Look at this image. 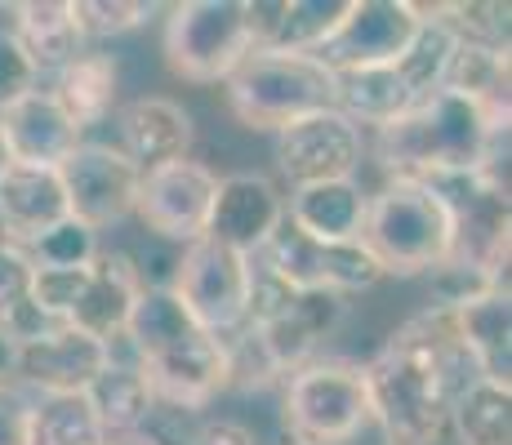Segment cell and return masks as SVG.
I'll return each instance as SVG.
<instances>
[{"label": "cell", "instance_id": "cell-24", "mask_svg": "<svg viewBox=\"0 0 512 445\" xmlns=\"http://www.w3.org/2000/svg\"><path fill=\"white\" fill-rule=\"evenodd\" d=\"M49 94L58 98L67 116L81 125V134L98 125L116 107V58L103 49H85L67 67H58V81Z\"/></svg>", "mask_w": 512, "mask_h": 445}, {"label": "cell", "instance_id": "cell-14", "mask_svg": "<svg viewBox=\"0 0 512 445\" xmlns=\"http://www.w3.org/2000/svg\"><path fill=\"white\" fill-rule=\"evenodd\" d=\"M285 223V196L272 178L263 174H228L219 178V192H214V210H210V227L205 236H214L228 250L254 254L277 236V227Z\"/></svg>", "mask_w": 512, "mask_h": 445}, {"label": "cell", "instance_id": "cell-16", "mask_svg": "<svg viewBox=\"0 0 512 445\" xmlns=\"http://www.w3.org/2000/svg\"><path fill=\"white\" fill-rule=\"evenodd\" d=\"M81 143H85L81 125L58 107V98L49 89H36V94H27L9 112H0V147H5V156L14 165L58 170Z\"/></svg>", "mask_w": 512, "mask_h": 445}, {"label": "cell", "instance_id": "cell-31", "mask_svg": "<svg viewBox=\"0 0 512 445\" xmlns=\"http://www.w3.org/2000/svg\"><path fill=\"white\" fill-rule=\"evenodd\" d=\"M36 85H41V72L27 58V49L14 41V32H0V112L36 94Z\"/></svg>", "mask_w": 512, "mask_h": 445}, {"label": "cell", "instance_id": "cell-4", "mask_svg": "<svg viewBox=\"0 0 512 445\" xmlns=\"http://www.w3.org/2000/svg\"><path fill=\"white\" fill-rule=\"evenodd\" d=\"M361 245L374 254L383 276H423L450 263L455 214L441 192L419 178H388L366 201Z\"/></svg>", "mask_w": 512, "mask_h": 445}, {"label": "cell", "instance_id": "cell-36", "mask_svg": "<svg viewBox=\"0 0 512 445\" xmlns=\"http://www.w3.org/2000/svg\"><path fill=\"white\" fill-rule=\"evenodd\" d=\"M107 445H165V441L139 428V432H121V437H107Z\"/></svg>", "mask_w": 512, "mask_h": 445}, {"label": "cell", "instance_id": "cell-29", "mask_svg": "<svg viewBox=\"0 0 512 445\" xmlns=\"http://www.w3.org/2000/svg\"><path fill=\"white\" fill-rule=\"evenodd\" d=\"M27 259L32 267H90L98 259V232L76 219H63L36 241H27Z\"/></svg>", "mask_w": 512, "mask_h": 445}, {"label": "cell", "instance_id": "cell-2", "mask_svg": "<svg viewBox=\"0 0 512 445\" xmlns=\"http://www.w3.org/2000/svg\"><path fill=\"white\" fill-rule=\"evenodd\" d=\"M121 339H130L152 401L201 410L232 383V343L205 334L170 285H143Z\"/></svg>", "mask_w": 512, "mask_h": 445}, {"label": "cell", "instance_id": "cell-6", "mask_svg": "<svg viewBox=\"0 0 512 445\" xmlns=\"http://www.w3.org/2000/svg\"><path fill=\"white\" fill-rule=\"evenodd\" d=\"M285 437L299 445H348L370 423L366 374L352 361H308L285 379Z\"/></svg>", "mask_w": 512, "mask_h": 445}, {"label": "cell", "instance_id": "cell-3", "mask_svg": "<svg viewBox=\"0 0 512 445\" xmlns=\"http://www.w3.org/2000/svg\"><path fill=\"white\" fill-rule=\"evenodd\" d=\"M499 147L508 152V125L486 107L441 85L415 112L379 130V161L388 178H446L499 165Z\"/></svg>", "mask_w": 512, "mask_h": 445}, {"label": "cell", "instance_id": "cell-15", "mask_svg": "<svg viewBox=\"0 0 512 445\" xmlns=\"http://www.w3.org/2000/svg\"><path fill=\"white\" fill-rule=\"evenodd\" d=\"M112 365V348L90 334L58 325L54 334L32 343H18L14 374L36 388L41 397H67V392H90V383Z\"/></svg>", "mask_w": 512, "mask_h": 445}, {"label": "cell", "instance_id": "cell-7", "mask_svg": "<svg viewBox=\"0 0 512 445\" xmlns=\"http://www.w3.org/2000/svg\"><path fill=\"white\" fill-rule=\"evenodd\" d=\"M254 54L245 0H183L165 18V63L187 85H219Z\"/></svg>", "mask_w": 512, "mask_h": 445}, {"label": "cell", "instance_id": "cell-19", "mask_svg": "<svg viewBox=\"0 0 512 445\" xmlns=\"http://www.w3.org/2000/svg\"><path fill=\"white\" fill-rule=\"evenodd\" d=\"M67 219V192L58 170L45 165H14L0 170V236L14 245L36 241L54 223Z\"/></svg>", "mask_w": 512, "mask_h": 445}, {"label": "cell", "instance_id": "cell-17", "mask_svg": "<svg viewBox=\"0 0 512 445\" xmlns=\"http://www.w3.org/2000/svg\"><path fill=\"white\" fill-rule=\"evenodd\" d=\"M139 294H143V276L130 254L98 250V259L90 263V281H85L76 308L67 312V325L112 348L125 334V325H130V312H134V303H139Z\"/></svg>", "mask_w": 512, "mask_h": 445}, {"label": "cell", "instance_id": "cell-20", "mask_svg": "<svg viewBox=\"0 0 512 445\" xmlns=\"http://www.w3.org/2000/svg\"><path fill=\"white\" fill-rule=\"evenodd\" d=\"M192 138H196L192 116L174 98H161V94L134 98L121 112V152L139 165V174L156 170V165L183 161L192 152Z\"/></svg>", "mask_w": 512, "mask_h": 445}, {"label": "cell", "instance_id": "cell-34", "mask_svg": "<svg viewBox=\"0 0 512 445\" xmlns=\"http://www.w3.org/2000/svg\"><path fill=\"white\" fill-rule=\"evenodd\" d=\"M192 445H259V441H254V432L245 428V423H236V419H214V423H205V428L196 432Z\"/></svg>", "mask_w": 512, "mask_h": 445}, {"label": "cell", "instance_id": "cell-23", "mask_svg": "<svg viewBox=\"0 0 512 445\" xmlns=\"http://www.w3.org/2000/svg\"><path fill=\"white\" fill-rule=\"evenodd\" d=\"M14 41L27 49V58L36 63V72L45 67H67L76 54H85V36L76 27L72 0H27L14 5Z\"/></svg>", "mask_w": 512, "mask_h": 445}, {"label": "cell", "instance_id": "cell-12", "mask_svg": "<svg viewBox=\"0 0 512 445\" xmlns=\"http://www.w3.org/2000/svg\"><path fill=\"white\" fill-rule=\"evenodd\" d=\"M419 23L423 14L410 0H352L343 23L334 27V36L312 58L321 67H330L334 76L397 63L406 54V45L415 41Z\"/></svg>", "mask_w": 512, "mask_h": 445}, {"label": "cell", "instance_id": "cell-26", "mask_svg": "<svg viewBox=\"0 0 512 445\" xmlns=\"http://www.w3.org/2000/svg\"><path fill=\"white\" fill-rule=\"evenodd\" d=\"M446 428H455L459 445H512V388L472 379L450 401Z\"/></svg>", "mask_w": 512, "mask_h": 445}, {"label": "cell", "instance_id": "cell-35", "mask_svg": "<svg viewBox=\"0 0 512 445\" xmlns=\"http://www.w3.org/2000/svg\"><path fill=\"white\" fill-rule=\"evenodd\" d=\"M14 361H18V343L9 339L5 330H0V383H9V374H14Z\"/></svg>", "mask_w": 512, "mask_h": 445}, {"label": "cell", "instance_id": "cell-8", "mask_svg": "<svg viewBox=\"0 0 512 445\" xmlns=\"http://www.w3.org/2000/svg\"><path fill=\"white\" fill-rule=\"evenodd\" d=\"M254 267L290 294H361L379 281V263L361 241H312L299 227L281 223L277 236L254 254Z\"/></svg>", "mask_w": 512, "mask_h": 445}, {"label": "cell", "instance_id": "cell-28", "mask_svg": "<svg viewBox=\"0 0 512 445\" xmlns=\"http://www.w3.org/2000/svg\"><path fill=\"white\" fill-rule=\"evenodd\" d=\"M32 445H107V428L85 392L41 397L32 405Z\"/></svg>", "mask_w": 512, "mask_h": 445}, {"label": "cell", "instance_id": "cell-5", "mask_svg": "<svg viewBox=\"0 0 512 445\" xmlns=\"http://www.w3.org/2000/svg\"><path fill=\"white\" fill-rule=\"evenodd\" d=\"M228 103L236 121L250 130H285L312 112L334 107V72L312 54H281V49H254L228 76Z\"/></svg>", "mask_w": 512, "mask_h": 445}, {"label": "cell", "instance_id": "cell-9", "mask_svg": "<svg viewBox=\"0 0 512 445\" xmlns=\"http://www.w3.org/2000/svg\"><path fill=\"white\" fill-rule=\"evenodd\" d=\"M170 290L179 294L196 325L214 339H228L245 321H250L254 299V259L219 245L214 236L183 245V259L174 267Z\"/></svg>", "mask_w": 512, "mask_h": 445}, {"label": "cell", "instance_id": "cell-1", "mask_svg": "<svg viewBox=\"0 0 512 445\" xmlns=\"http://www.w3.org/2000/svg\"><path fill=\"white\" fill-rule=\"evenodd\" d=\"M468 365L459 352L450 312L432 308L406 321L361 365L370 397V423L388 445H437L450 419V401L468 388L455 374ZM472 370V365H468Z\"/></svg>", "mask_w": 512, "mask_h": 445}, {"label": "cell", "instance_id": "cell-33", "mask_svg": "<svg viewBox=\"0 0 512 445\" xmlns=\"http://www.w3.org/2000/svg\"><path fill=\"white\" fill-rule=\"evenodd\" d=\"M0 445H32V401L14 383H0Z\"/></svg>", "mask_w": 512, "mask_h": 445}, {"label": "cell", "instance_id": "cell-11", "mask_svg": "<svg viewBox=\"0 0 512 445\" xmlns=\"http://www.w3.org/2000/svg\"><path fill=\"white\" fill-rule=\"evenodd\" d=\"M67 192V219L85 223L90 232L121 223L134 214L139 201V165L112 143H81L58 165Z\"/></svg>", "mask_w": 512, "mask_h": 445}, {"label": "cell", "instance_id": "cell-37", "mask_svg": "<svg viewBox=\"0 0 512 445\" xmlns=\"http://www.w3.org/2000/svg\"><path fill=\"white\" fill-rule=\"evenodd\" d=\"M277 445H299V441H290V437H281V441H277Z\"/></svg>", "mask_w": 512, "mask_h": 445}, {"label": "cell", "instance_id": "cell-30", "mask_svg": "<svg viewBox=\"0 0 512 445\" xmlns=\"http://www.w3.org/2000/svg\"><path fill=\"white\" fill-rule=\"evenodd\" d=\"M72 14L85 41H94V36H125L143 27L152 18V5L147 0H72Z\"/></svg>", "mask_w": 512, "mask_h": 445}, {"label": "cell", "instance_id": "cell-32", "mask_svg": "<svg viewBox=\"0 0 512 445\" xmlns=\"http://www.w3.org/2000/svg\"><path fill=\"white\" fill-rule=\"evenodd\" d=\"M23 303H32V259L23 245L0 241V325Z\"/></svg>", "mask_w": 512, "mask_h": 445}, {"label": "cell", "instance_id": "cell-13", "mask_svg": "<svg viewBox=\"0 0 512 445\" xmlns=\"http://www.w3.org/2000/svg\"><path fill=\"white\" fill-rule=\"evenodd\" d=\"M361 156H366V138L334 107L277 130V170L290 178V187L352 178L361 170Z\"/></svg>", "mask_w": 512, "mask_h": 445}, {"label": "cell", "instance_id": "cell-18", "mask_svg": "<svg viewBox=\"0 0 512 445\" xmlns=\"http://www.w3.org/2000/svg\"><path fill=\"white\" fill-rule=\"evenodd\" d=\"M446 312L472 374L486 383H499V388H512V299L508 294L499 290L472 294V299L455 303Z\"/></svg>", "mask_w": 512, "mask_h": 445}, {"label": "cell", "instance_id": "cell-21", "mask_svg": "<svg viewBox=\"0 0 512 445\" xmlns=\"http://www.w3.org/2000/svg\"><path fill=\"white\" fill-rule=\"evenodd\" d=\"M366 201L357 178H334V183L294 187L285 201V223L299 227L312 241H361L366 227Z\"/></svg>", "mask_w": 512, "mask_h": 445}, {"label": "cell", "instance_id": "cell-22", "mask_svg": "<svg viewBox=\"0 0 512 445\" xmlns=\"http://www.w3.org/2000/svg\"><path fill=\"white\" fill-rule=\"evenodd\" d=\"M419 98L415 89L406 85V76L397 72V63L383 67H361V72H343L334 76V112H343L352 125H383L401 121L406 112H415Z\"/></svg>", "mask_w": 512, "mask_h": 445}, {"label": "cell", "instance_id": "cell-10", "mask_svg": "<svg viewBox=\"0 0 512 445\" xmlns=\"http://www.w3.org/2000/svg\"><path fill=\"white\" fill-rule=\"evenodd\" d=\"M214 192H219V174L205 161H170L156 165L139 178V201H134V214L152 236L161 241H179L192 245L205 236L210 227V210H214Z\"/></svg>", "mask_w": 512, "mask_h": 445}, {"label": "cell", "instance_id": "cell-25", "mask_svg": "<svg viewBox=\"0 0 512 445\" xmlns=\"http://www.w3.org/2000/svg\"><path fill=\"white\" fill-rule=\"evenodd\" d=\"M446 89L472 98V103L486 107L495 121L508 125V49L459 41L455 58H450V72H446Z\"/></svg>", "mask_w": 512, "mask_h": 445}, {"label": "cell", "instance_id": "cell-27", "mask_svg": "<svg viewBox=\"0 0 512 445\" xmlns=\"http://www.w3.org/2000/svg\"><path fill=\"white\" fill-rule=\"evenodd\" d=\"M90 405L98 414V423L107 428V437H121V432H139L143 419L152 414V392H147L139 365H121L112 356V365H107L103 374L90 383Z\"/></svg>", "mask_w": 512, "mask_h": 445}]
</instances>
